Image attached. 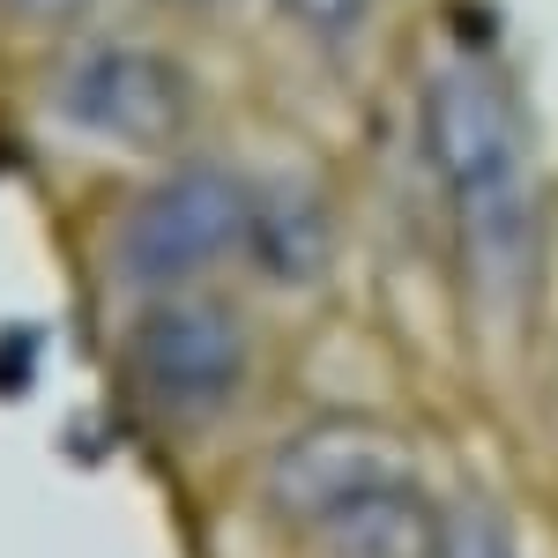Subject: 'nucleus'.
I'll return each instance as SVG.
<instances>
[{
	"label": "nucleus",
	"mask_w": 558,
	"mask_h": 558,
	"mask_svg": "<svg viewBox=\"0 0 558 558\" xmlns=\"http://www.w3.org/2000/svg\"><path fill=\"white\" fill-rule=\"evenodd\" d=\"M410 142L425 165L454 299L484 350L514 357L551 283V194L514 75L476 38H432L417 60Z\"/></svg>",
	"instance_id": "nucleus-1"
},
{
	"label": "nucleus",
	"mask_w": 558,
	"mask_h": 558,
	"mask_svg": "<svg viewBox=\"0 0 558 558\" xmlns=\"http://www.w3.org/2000/svg\"><path fill=\"white\" fill-rule=\"evenodd\" d=\"M172 31L179 23L105 8L89 31L38 52V120L52 142L112 172H157L194 157L209 89Z\"/></svg>",
	"instance_id": "nucleus-2"
},
{
	"label": "nucleus",
	"mask_w": 558,
	"mask_h": 558,
	"mask_svg": "<svg viewBox=\"0 0 558 558\" xmlns=\"http://www.w3.org/2000/svg\"><path fill=\"white\" fill-rule=\"evenodd\" d=\"M246 202H254V172L202 149L157 172H134V186L105 209L97 231L105 291L128 299L134 313L172 291H202L223 268H246Z\"/></svg>",
	"instance_id": "nucleus-3"
},
{
	"label": "nucleus",
	"mask_w": 558,
	"mask_h": 558,
	"mask_svg": "<svg viewBox=\"0 0 558 558\" xmlns=\"http://www.w3.org/2000/svg\"><path fill=\"white\" fill-rule=\"evenodd\" d=\"M254 320L231 291H172L128 313L120 328V380L128 402L165 432L223 425L254 387Z\"/></svg>",
	"instance_id": "nucleus-4"
},
{
	"label": "nucleus",
	"mask_w": 558,
	"mask_h": 558,
	"mask_svg": "<svg viewBox=\"0 0 558 558\" xmlns=\"http://www.w3.org/2000/svg\"><path fill=\"white\" fill-rule=\"evenodd\" d=\"M410 470V447L373 417H320V425L291 432L268 462H260V507L268 521L299 544L328 507H343L350 492L380 484V476Z\"/></svg>",
	"instance_id": "nucleus-5"
},
{
	"label": "nucleus",
	"mask_w": 558,
	"mask_h": 558,
	"mask_svg": "<svg viewBox=\"0 0 558 558\" xmlns=\"http://www.w3.org/2000/svg\"><path fill=\"white\" fill-rule=\"evenodd\" d=\"M299 558H447V521L425 499V484L402 470L328 507L299 536Z\"/></svg>",
	"instance_id": "nucleus-6"
},
{
	"label": "nucleus",
	"mask_w": 558,
	"mask_h": 558,
	"mask_svg": "<svg viewBox=\"0 0 558 558\" xmlns=\"http://www.w3.org/2000/svg\"><path fill=\"white\" fill-rule=\"evenodd\" d=\"M336 260V202L305 172L254 179L246 202V276L291 291V283H320Z\"/></svg>",
	"instance_id": "nucleus-7"
},
{
	"label": "nucleus",
	"mask_w": 558,
	"mask_h": 558,
	"mask_svg": "<svg viewBox=\"0 0 558 558\" xmlns=\"http://www.w3.org/2000/svg\"><path fill=\"white\" fill-rule=\"evenodd\" d=\"M276 15V31L299 45L305 60L336 68V75H357L373 52L387 45V23L402 0H260Z\"/></svg>",
	"instance_id": "nucleus-8"
},
{
	"label": "nucleus",
	"mask_w": 558,
	"mask_h": 558,
	"mask_svg": "<svg viewBox=\"0 0 558 558\" xmlns=\"http://www.w3.org/2000/svg\"><path fill=\"white\" fill-rule=\"evenodd\" d=\"M105 8H112V0H0V45L38 60L52 45H68L75 31H89Z\"/></svg>",
	"instance_id": "nucleus-9"
},
{
	"label": "nucleus",
	"mask_w": 558,
	"mask_h": 558,
	"mask_svg": "<svg viewBox=\"0 0 558 558\" xmlns=\"http://www.w3.org/2000/svg\"><path fill=\"white\" fill-rule=\"evenodd\" d=\"M112 8H134V15H157V23H202L223 0H112Z\"/></svg>",
	"instance_id": "nucleus-10"
}]
</instances>
